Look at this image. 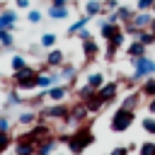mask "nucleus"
Wrapping results in <instances>:
<instances>
[{
  "instance_id": "f257e3e1",
  "label": "nucleus",
  "mask_w": 155,
  "mask_h": 155,
  "mask_svg": "<svg viewBox=\"0 0 155 155\" xmlns=\"http://www.w3.org/2000/svg\"><path fill=\"white\" fill-rule=\"evenodd\" d=\"M92 143H94V136H92L90 126H80L78 131L68 133V140H65V145H68V150H70L73 155H80V153L87 150Z\"/></svg>"
},
{
  "instance_id": "f03ea898",
  "label": "nucleus",
  "mask_w": 155,
  "mask_h": 155,
  "mask_svg": "<svg viewBox=\"0 0 155 155\" xmlns=\"http://www.w3.org/2000/svg\"><path fill=\"white\" fill-rule=\"evenodd\" d=\"M131 65H133V75H131V82H143L145 78L155 75V58H148V56H140V58H128Z\"/></svg>"
},
{
  "instance_id": "7ed1b4c3",
  "label": "nucleus",
  "mask_w": 155,
  "mask_h": 155,
  "mask_svg": "<svg viewBox=\"0 0 155 155\" xmlns=\"http://www.w3.org/2000/svg\"><path fill=\"white\" fill-rule=\"evenodd\" d=\"M39 73H41V70L27 65V68L12 73V82H15L17 90H34V87H36V80H39Z\"/></svg>"
},
{
  "instance_id": "20e7f679",
  "label": "nucleus",
  "mask_w": 155,
  "mask_h": 155,
  "mask_svg": "<svg viewBox=\"0 0 155 155\" xmlns=\"http://www.w3.org/2000/svg\"><path fill=\"white\" fill-rule=\"evenodd\" d=\"M133 119H136V111H128V109H121V107H119V109L111 114L109 128H111V131H116V133H124V131H128V128H131Z\"/></svg>"
},
{
  "instance_id": "39448f33",
  "label": "nucleus",
  "mask_w": 155,
  "mask_h": 155,
  "mask_svg": "<svg viewBox=\"0 0 155 155\" xmlns=\"http://www.w3.org/2000/svg\"><path fill=\"white\" fill-rule=\"evenodd\" d=\"M41 116L48 119V121H65V119L70 116V107L63 104V102H53L51 107H46V109L41 111Z\"/></svg>"
},
{
  "instance_id": "423d86ee",
  "label": "nucleus",
  "mask_w": 155,
  "mask_h": 155,
  "mask_svg": "<svg viewBox=\"0 0 155 155\" xmlns=\"http://www.w3.org/2000/svg\"><path fill=\"white\" fill-rule=\"evenodd\" d=\"M124 41H126V34H124V29H119L111 39H107V61H114V56H116V51L124 46Z\"/></svg>"
},
{
  "instance_id": "0eeeda50",
  "label": "nucleus",
  "mask_w": 155,
  "mask_h": 155,
  "mask_svg": "<svg viewBox=\"0 0 155 155\" xmlns=\"http://www.w3.org/2000/svg\"><path fill=\"white\" fill-rule=\"evenodd\" d=\"M119 87H121V82H119V80H111V82H104V85L97 90V94L102 97V102H104V104H109V102H114V99H116Z\"/></svg>"
},
{
  "instance_id": "6e6552de",
  "label": "nucleus",
  "mask_w": 155,
  "mask_h": 155,
  "mask_svg": "<svg viewBox=\"0 0 155 155\" xmlns=\"http://www.w3.org/2000/svg\"><path fill=\"white\" fill-rule=\"evenodd\" d=\"M22 136H24V138H29L31 143H36V145H39L41 140H46V138H48V136H53V133H51V128H48L46 124H36L34 128H29V131H27V133H22Z\"/></svg>"
},
{
  "instance_id": "1a4fd4ad",
  "label": "nucleus",
  "mask_w": 155,
  "mask_h": 155,
  "mask_svg": "<svg viewBox=\"0 0 155 155\" xmlns=\"http://www.w3.org/2000/svg\"><path fill=\"white\" fill-rule=\"evenodd\" d=\"M80 44H82V53H85V61H87V63H90V61H94V58H97V53H99L97 39H94V36H87V39H82Z\"/></svg>"
},
{
  "instance_id": "9d476101",
  "label": "nucleus",
  "mask_w": 155,
  "mask_h": 155,
  "mask_svg": "<svg viewBox=\"0 0 155 155\" xmlns=\"http://www.w3.org/2000/svg\"><path fill=\"white\" fill-rule=\"evenodd\" d=\"M15 153H17V155H36V143H31V140L24 138V136H17Z\"/></svg>"
},
{
  "instance_id": "9b49d317",
  "label": "nucleus",
  "mask_w": 155,
  "mask_h": 155,
  "mask_svg": "<svg viewBox=\"0 0 155 155\" xmlns=\"http://www.w3.org/2000/svg\"><path fill=\"white\" fill-rule=\"evenodd\" d=\"M153 19H155L153 10H145V12H136V15H133V19H131V24H133L136 29H148Z\"/></svg>"
},
{
  "instance_id": "f8f14e48",
  "label": "nucleus",
  "mask_w": 155,
  "mask_h": 155,
  "mask_svg": "<svg viewBox=\"0 0 155 155\" xmlns=\"http://www.w3.org/2000/svg\"><path fill=\"white\" fill-rule=\"evenodd\" d=\"M44 63H46L48 68H61V65L65 63V53H63L61 48H48V53H46Z\"/></svg>"
},
{
  "instance_id": "ddd939ff",
  "label": "nucleus",
  "mask_w": 155,
  "mask_h": 155,
  "mask_svg": "<svg viewBox=\"0 0 155 155\" xmlns=\"http://www.w3.org/2000/svg\"><path fill=\"white\" fill-rule=\"evenodd\" d=\"M87 107L80 102V104H75V107H70V116L65 119V124H82L85 119H87Z\"/></svg>"
},
{
  "instance_id": "4468645a",
  "label": "nucleus",
  "mask_w": 155,
  "mask_h": 155,
  "mask_svg": "<svg viewBox=\"0 0 155 155\" xmlns=\"http://www.w3.org/2000/svg\"><path fill=\"white\" fill-rule=\"evenodd\" d=\"M44 92H46V99L48 102H63L68 97V85H53V87H48Z\"/></svg>"
},
{
  "instance_id": "2eb2a0df",
  "label": "nucleus",
  "mask_w": 155,
  "mask_h": 155,
  "mask_svg": "<svg viewBox=\"0 0 155 155\" xmlns=\"http://www.w3.org/2000/svg\"><path fill=\"white\" fill-rule=\"evenodd\" d=\"M58 80H61V75H58V73H39L36 87H39V90H48V87L58 85Z\"/></svg>"
},
{
  "instance_id": "dca6fc26",
  "label": "nucleus",
  "mask_w": 155,
  "mask_h": 155,
  "mask_svg": "<svg viewBox=\"0 0 155 155\" xmlns=\"http://www.w3.org/2000/svg\"><path fill=\"white\" fill-rule=\"evenodd\" d=\"M126 53H128V58H140V56H148V46H145L143 41L133 39V41L126 46Z\"/></svg>"
},
{
  "instance_id": "f3484780",
  "label": "nucleus",
  "mask_w": 155,
  "mask_h": 155,
  "mask_svg": "<svg viewBox=\"0 0 155 155\" xmlns=\"http://www.w3.org/2000/svg\"><path fill=\"white\" fill-rule=\"evenodd\" d=\"M56 145H58V138H56V136H48L46 140H41V143L36 145V155H53Z\"/></svg>"
},
{
  "instance_id": "a211bd4d",
  "label": "nucleus",
  "mask_w": 155,
  "mask_h": 155,
  "mask_svg": "<svg viewBox=\"0 0 155 155\" xmlns=\"http://www.w3.org/2000/svg\"><path fill=\"white\" fill-rule=\"evenodd\" d=\"M140 92H128L126 97H124V102H121V109H128V111H136L138 107H140Z\"/></svg>"
},
{
  "instance_id": "6ab92c4d",
  "label": "nucleus",
  "mask_w": 155,
  "mask_h": 155,
  "mask_svg": "<svg viewBox=\"0 0 155 155\" xmlns=\"http://www.w3.org/2000/svg\"><path fill=\"white\" fill-rule=\"evenodd\" d=\"M17 19H19V17H17L15 10H2V12H0V29H10V31H12V27H15Z\"/></svg>"
},
{
  "instance_id": "aec40b11",
  "label": "nucleus",
  "mask_w": 155,
  "mask_h": 155,
  "mask_svg": "<svg viewBox=\"0 0 155 155\" xmlns=\"http://www.w3.org/2000/svg\"><path fill=\"white\" fill-rule=\"evenodd\" d=\"M119 29H121V24H111L107 19H99V34H102V39H111Z\"/></svg>"
},
{
  "instance_id": "412c9836",
  "label": "nucleus",
  "mask_w": 155,
  "mask_h": 155,
  "mask_svg": "<svg viewBox=\"0 0 155 155\" xmlns=\"http://www.w3.org/2000/svg\"><path fill=\"white\" fill-rule=\"evenodd\" d=\"M85 15L87 17H99L102 15V0H85Z\"/></svg>"
},
{
  "instance_id": "4be33fe9",
  "label": "nucleus",
  "mask_w": 155,
  "mask_h": 155,
  "mask_svg": "<svg viewBox=\"0 0 155 155\" xmlns=\"http://www.w3.org/2000/svg\"><path fill=\"white\" fill-rule=\"evenodd\" d=\"M143 97H155V75H150V78H145L143 82H140V90H138Z\"/></svg>"
},
{
  "instance_id": "5701e85b",
  "label": "nucleus",
  "mask_w": 155,
  "mask_h": 155,
  "mask_svg": "<svg viewBox=\"0 0 155 155\" xmlns=\"http://www.w3.org/2000/svg\"><path fill=\"white\" fill-rule=\"evenodd\" d=\"M68 15H70L68 5H65V7H58V5H48V17H51V19H56V22H58V19H65Z\"/></svg>"
},
{
  "instance_id": "b1692460",
  "label": "nucleus",
  "mask_w": 155,
  "mask_h": 155,
  "mask_svg": "<svg viewBox=\"0 0 155 155\" xmlns=\"http://www.w3.org/2000/svg\"><path fill=\"white\" fill-rule=\"evenodd\" d=\"M90 19H92V17H87V15H82L80 19H75V22H73V24L68 27V34H70V36H75L78 31H82V29H85V27L90 24Z\"/></svg>"
},
{
  "instance_id": "393cba45",
  "label": "nucleus",
  "mask_w": 155,
  "mask_h": 155,
  "mask_svg": "<svg viewBox=\"0 0 155 155\" xmlns=\"http://www.w3.org/2000/svg\"><path fill=\"white\" fill-rule=\"evenodd\" d=\"M107 80H104V73H99V70H94V73H90L87 75V82L85 85H90V87H94V90H99L102 85H104Z\"/></svg>"
},
{
  "instance_id": "a878e982",
  "label": "nucleus",
  "mask_w": 155,
  "mask_h": 155,
  "mask_svg": "<svg viewBox=\"0 0 155 155\" xmlns=\"http://www.w3.org/2000/svg\"><path fill=\"white\" fill-rule=\"evenodd\" d=\"M56 41H58V36H56L53 31H46V34H41V39H39V46L48 51V48H53V46H56Z\"/></svg>"
},
{
  "instance_id": "bb28decb",
  "label": "nucleus",
  "mask_w": 155,
  "mask_h": 155,
  "mask_svg": "<svg viewBox=\"0 0 155 155\" xmlns=\"http://www.w3.org/2000/svg\"><path fill=\"white\" fill-rule=\"evenodd\" d=\"M85 107H87V111L92 114V111H99V109L104 107V102H102V97H99V94L94 92V94H92V97H90V99L85 102Z\"/></svg>"
},
{
  "instance_id": "cd10ccee",
  "label": "nucleus",
  "mask_w": 155,
  "mask_h": 155,
  "mask_svg": "<svg viewBox=\"0 0 155 155\" xmlns=\"http://www.w3.org/2000/svg\"><path fill=\"white\" fill-rule=\"evenodd\" d=\"M58 70H61V73H58V75H61V80H63V78H65V80H73V78H75V73H78V68H75L73 63H63Z\"/></svg>"
},
{
  "instance_id": "c85d7f7f",
  "label": "nucleus",
  "mask_w": 155,
  "mask_h": 155,
  "mask_svg": "<svg viewBox=\"0 0 155 155\" xmlns=\"http://www.w3.org/2000/svg\"><path fill=\"white\" fill-rule=\"evenodd\" d=\"M29 63H27V58L24 56H12L10 58V68H12V73H17V70H22V68H27Z\"/></svg>"
},
{
  "instance_id": "c756f323",
  "label": "nucleus",
  "mask_w": 155,
  "mask_h": 155,
  "mask_svg": "<svg viewBox=\"0 0 155 155\" xmlns=\"http://www.w3.org/2000/svg\"><path fill=\"white\" fill-rule=\"evenodd\" d=\"M17 121L22 124V126H31V124H36V114L29 109V111H22L19 116H17Z\"/></svg>"
},
{
  "instance_id": "7c9ffc66",
  "label": "nucleus",
  "mask_w": 155,
  "mask_h": 155,
  "mask_svg": "<svg viewBox=\"0 0 155 155\" xmlns=\"http://www.w3.org/2000/svg\"><path fill=\"white\" fill-rule=\"evenodd\" d=\"M140 126H143V131H145L148 136H155V116H153V114H150V116H143Z\"/></svg>"
},
{
  "instance_id": "2f4dec72",
  "label": "nucleus",
  "mask_w": 155,
  "mask_h": 155,
  "mask_svg": "<svg viewBox=\"0 0 155 155\" xmlns=\"http://www.w3.org/2000/svg\"><path fill=\"white\" fill-rule=\"evenodd\" d=\"M94 92H97L94 87H90V85H82V87L78 90V99H80V102L85 104V102H87V99H90V97H92Z\"/></svg>"
},
{
  "instance_id": "473e14b6",
  "label": "nucleus",
  "mask_w": 155,
  "mask_h": 155,
  "mask_svg": "<svg viewBox=\"0 0 155 155\" xmlns=\"http://www.w3.org/2000/svg\"><path fill=\"white\" fill-rule=\"evenodd\" d=\"M12 44H15V36H12V31H10V29H0V46L10 48Z\"/></svg>"
},
{
  "instance_id": "72a5a7b5",
  "label": "nucleus",
  "mask_w": 155,
  "mask_h": 155,
  "mask_svg": "<svg viewBox=\"0 0 155 155\" xmlns=\"http://www.w3.org/2000/svg\"><path fill=\"white\" fill-rule=\"evenodd\" d=\"M138 41H143V44L150 48V46H155V34H153L150 29H143V31L138 34Z\"/></svg>"
},
{
  "instance_id": "f704fd0d",
  "label": "nucleus",
  "mask_w": 155,
  "mask_h": 155,
  "mask_svg": "<svg viewBox=\"0 0 155 155\" xmlns=\"http://www.w3.org/2000/svg\"><path fill=\"white\" fill-rule=\"evenodd\" d=\"M10 143H12V136H10V131H0V155L10 148Z\"/></svg>"
},
{
  "instance_id": "c9c22d12",
  "label": "nucleus",
  "mask_w": 155,
  "mask_h": 155,
  "mask_svg": "<svg viewBox=\"0 0 155 155\" xmlns=\"http://www.w3.org/2000/svg\"><path fill=\"white\" fill-rule=\"evenodd\" d=\"M138 155H155V140H145L138 148Z\"/></svg>"
},
{
  "instance_id": "e433bc0d",
  "label": "nucleus",
  "mask_w": 155,
  "mask_h": 155,
  "mask_svg": "<svg viewBox=\"0 0 155 155\" xmlns=\"http://www.w3.org/2000/svg\"><path fill=\"white\" fill-rule=\"evenodd\" d=\"M27 19H29V24H39L44 19V15H41V10H29L27 12Z\"/></svg>"
},
{
  "instance_id": "4c0bfd02",
  "label": "nucleus",
  "mask_w": 155,
  "mask_h": 155,
  "mask_svg": "<svg viewBox=\"0 0 155 155\" xmlns=\"http://www.w3.org/2000/svg\"><path fill=\"white\" fill-rule=\"evenodd\" d=\"M119 7V0H104L102 2V15H109V12H114Z\"/></svg>"
},
{
  "instance_id": "58836bf2",
  "label": "nucleus",
  "mask_w": 155,
  "mask_h": 155,
  "mask_svg": "<svg viewBox=\"0 0 155 155\" xmlns=\"http://www.w3.org/2000/svg\"><path fill=\"white\" fill-rule=\"evenodd\" d=\"M155 0H136V12H145V10H153Z\"/></svg>"
},
{
  "instance_id": "ea45409f",
  "label": "nucleus",
  "mask_w": 155,
  "mask_h": 155,
  "mask_svg": "<svg viewBox=\"0 0 155 155\" xmlns=\"http://www.w3.org/2000/svg\"><path fill=\"white\" fill-rule=\"evenodd\" d=\"M22 102H24V99L19 97V92H10V94H7V104H10V107H17V104H22Z\"/></svg>"
},
{
  "instance_id": "a19ab883",
  "label": "nucleus",
  "mask_w": 155,
  "mask_h": 155,
  "mask_svg": "<svg viewBox=\"0 0 155 155\" xmlns=\"http://www.w3.org/2000/svg\"><path fill=\"white\" fill-rule=\"evenodd\" d=\"M0 131H10V119L7 116H0Z\"/></svg>"
},
{
  "instance_id": "79ce46f5",
  "label": "nucleus",
  "mask_w": 155,
  "mask_h": 155,
  "mask_svg": "<svg viewBox=\"0 0 155 155\" xmlns=\"http://www.w3.org/2000/svg\"><path fill=\"white\" fill-rule=\"evenodd\" d=\"M109 155H128V148H124V145H119V148H114Z\"/></svg>"
},
{
  "instance_id": "37998d69",
  "label": "nucleus",
  "mask_w": 155,
  "mask_h": 155,
  "mask_svg": "<svg viewBox=\"0 0 155 155\" xmlns=\"http://www.w3.org/2000/svg\"><path fill=\"white\" fill-rule=\"evenodd\" d=\"M148 114H153V116H155V97H150V99H148Z\"/></svg>"
},
{
  "instance_id": "c03bdc74",
  "label": "nucleus",
  "mask_w": 155,
  "mask_h": 155,
  "mask_svg": "<svg viewBox=\"0 0 155 155\" xmlns=\"http://www.w3.org/2000/svg\"><path fill=\"white\" fill-rule=\"evenodd\" d=\"M15 2H17V7H22V10L29 7V0H15Z\"/></svg>"
},
{
  "instance_id": "a18cd8bd",
  "label": "nucleus",
  "mask_w": 155,
  "mask_h": 155,
  "mask_svg": "<svg viewBox=\"0 0 155 155\" xmlns=\"http://www.w3.org/2000/svg\"><path fill=\"white\" fill-rule=\"evenodd\" d=\"M51 5H58V7H65L68 0H51Z\"/></svg>"
},
{
  "instance_id": "49530a36",
  "label": "nucleus",
  "mask_w": 155,
  "mask_h": 155,
  "mask_svg": "<svg viewBox=\"0 0 155 155\" xmlns=\"http://www.w3.org/2000/svg\"><path fill=\"white\" fill-rule=\"evenodd\" d=\"M148 29H150V31H153V34H155V19H153V22H150V27H148Z\"/></svg>"
},
{
  "instance_id": "de8ad7c7",
  "label": "nucleus",
  "mask_w": 155,
  "mask_h": 155,
  "mask_svg": "<svg viewBox=\"0 0 155 155\" xmlns=\"http://www.w3.org/2000/svg\"><path fill=\"white\" fill-rule=\"evenodd\" d=\"M153 15H155V5H153Z\"/></svg>"
},
{
  "instance_id": "09e8293b",
  "label": "nucleus",
  "mask_w": 155,
  "mask_h": 155,
  "mask_svg": "<svg viewBox=\"0 0 155 155\" xmlns=\"http://www.w3.org/2000/svg\"><path fill=\"white\" fill-rule=\"evenodd\" d=\"M0 12H2V7H0Z\"/></svg>"
},
{
  "instance_id": "8fccbe9b",
  "label": "nucleus",
  "mask_w": 155,
  "mask_h": 155,
  "mask_svg": "<svg viewBox=\"0 0 155 155\" xmlns=\"http://www.w3.org/2000/svg\"><path fill=\"white\" fill-rule=\"evenodd\" d=\"M58 155H61V153H58Z\"/></svg>"
}]
</instances>
